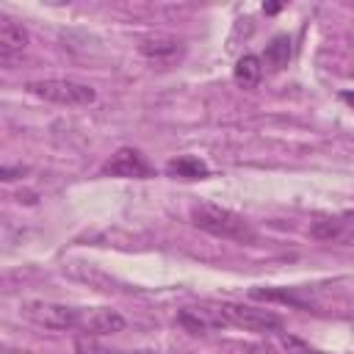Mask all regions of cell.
I'll list each match as a JSON object with an SVG mask.
<instances>
[{"label":"cell","mask_w":354,"mask_h":354,"mask_svg":"<svg viewBox=\"0 0 354 354\" xmlns=\"http://www.w3.org/2000/svg\"><path fill=\"white\" fill-rule=\"evenodd\" d=\"M191 224L213 238H224V241H235V243H254L257 232L254 227L238 216L235 210L216 205V202H196L191 205Z\"/></svg>","instance_id":"6da1fadb"},{"label":"cell","mask_w":354,"mask_h":354,"mask_svg":"<svg viewBox=\"0 0 354 354\" xmlns=\"http://www.w3.org/2000/svg\"><path fill=\"white\" fill-rule=\"evenodd\" d=\"M28 94L53 102V105H64V108H83L91 105L97 100V91L88 83L80 80H69V77H44V80H30L25 86Z\"/></svg>","instance_id":"7a4b0ae2"},{"label":"cell","mask_w":354,"mask_h":354,"mask_svg":"<svg viewBox=\"0 0 354 354\" xmlns=\"http://www.w3.org/2000/svg\"><path fill=\"white\" fill-rule=\"evenodd\" d=\"M22 315L28 321H33L36 326L55 329V332L80 329V324H83V310L69 307V304H61V301H44V299L25 301L22 304Z\"/></svg>","instance_id":"3957f363"},{"label":"cell","mask_w":354,"mask_h":354,"mask_svg":"<svg viewBox=\"0 0 354 354\" xmlns=\"http://www.w3.org/2000/svg\"><path fill=\"white\" fill-rule=\"evenodd\" d=\"M218 304H221V313H224L230 326L257 332V335L282 329V315H277L271 310H263V307H254V304H241V301H218Z\"/></svg>","instance_id":"277c9868"},{"label":"cell","mask_w":354,"mask_h":354,"mask_svg":"<svg viewBox=\"0 0 354 354\" xmlns=\"http://www.w3.org/2000/svg\"><path fill=\"white\" fill-rule=\"evenodd\" d=\"M102 174L108 177H133V180H147L155 177V166L141 149L133 147H119L102 166Z\"/></svg>","instance_id":"5b68a950"},{"label":"cell","mask_w":354,"mask_h":354,"mask_svg":"<svg viewBox=\"0 0 354 354\" xmlns=\"http://www.w3.org/2000/svg\"><path fill=\"white\" fill-rule=\"evenodd\" d=\"M177 324L191 335H205V332L230 326L218 301H207V304H196V307H180L177 310Z\"/></svg>","instance_id":"8992f818"},{"label":"cell","mask_w":354,"mask_h":354,"mask_svg":"<svg viewBox=\"0 0 354 354\" xmlns=\"http://www.w3.org/2000/svg\"><path fill=\"white\" fill-rule=\"evenodd\" d=\"M124 329V315L113 307H88L83 310V324H80V335H91V337H102V335H116Z\"/></svg>","instance_id":"52a82bcc"},{"label":"cell","mask_w":354,"mask_h":354,"mask_svg":"<svg viewBox=\"0 0 354 354\" xmlns=\"http://www.w3.org/2000/svg\"><path fill=\"white\" fill-rule=\"evenodd\" d=\"M28 41H30V36H28L25 25L11 19L8 14H0V64L8 66L14 58H19L25 53Z\"/></svg>","instance_id":"ba28073f"},{"label":"cell","mask_w":354,"mask_h":354,"mask_svg":"<svg viewBox=\"0 0 354 354\" xmlns=\"http://www.w3.org/2000/svg\"><path fill=\"white\" fill-rule=\"evenodd\" d=\"M180 50H183V41L174 36H147L138 41V53L158 64H169L171 58L180 55Z\"/></svg>","instance_id":"9c48e42d"},{"label":"cell","mask_w":354,"mask_h":354,"mask_svg":"<svg viewBox=\"0 0 354 354\" xmlns=\"http://www.w3.org/2000/svg\"><path fill=\"white\" fill-rule=\"evenodd\" d=\"M166 174L183 177V180H205L210 177V166L196 155H177L166 163Z\"/></svg>","instance_id":"30bf717a"},{"label":"cell","mask_w":354,"mask_h":354,"mask_svg":"<svg viewBox=\"0 0 354 354\" xmlns=\"http://www.w3.org/2000/svg\"><path fill=\"white\" fill-rule=\"evenodd\" d=\"M290 58H293V41H290V36L288 33L271 36L268 44H266V50H263V61L268 64V69L279 72V69H285L290 64Z\"/></svg>","instance_id":"8fae6325"},{"label":"cell","mask_w":354,"mask_h":354,"mask_svg":"<svg viewBox=\"0 0 354 354\" xmlns=\"http://www.w3.org/2000/svg\"><path fill=\"white\" fill-rule=\"evenodd\" d=\"M260 77H263V58L246 53V55H241V58L235 61V66H232V80H235L241 88H254V86L260 83Z\"/></svg>","instance_id":"7c38bea8"},{"label":"cell","mask_w":354,"mask_h":354,"mask_svg":"<svg viewBox=\"0 0 354 354\" xmlns=\"http://www.w3.org/2000/svg\"><path fill=\"white\" fill-rule=\"evenodd\" d=\"M249 296L263 299V301H282V304H290V307L310 310V299H304L299 293V288H252Z\"/></svg>","instance_id":"4fadbf2b"},{"label":"cell","mask_w":354,"mask_h":354,"mask_svg":"<svg viewBox=\"0 0 354 354\" xmlns=\"http://www.w3.org/2000/svg\"><path fill=\"white\" fill-rule=\"evenodd\" d=\"M340 232H343V221H337V218H315L310 224V235L315 241H335V238H340Z\"/></svg>","instance_id":"5bb4252c"},{"label":"cell","mask_w":354,"mask_h":354,"mask_svg":"<svg viewBox=\"0 0 354 354\" xmlns=\"http://www.w3.org/2000/svg\"><path fill=\"white\" fill-rule=\"evenodd\" d=\"M279 343H282V348H288V354H324L321 348L310 346L299 335H279Z\"/></svg>","instance_id":"9a60e30c"},{"label":"cell","mask_w":354,"mask_h":354,"mask_svg":"<svg viewBox=\"0 0 354 354\" xmlns=\"http://www.w3.org/2000/svg\"><path fill=\"white\" fill-rule=\"evenodd\" d=\"M3 180L6 183H11V180H17V177H22V174H28V166H3Z\"/></svg>","instance_id":"2e32d148"},{"label":"cell","mask_w":354,"mask_h":354,"mask_svg":"<svg viewBox=\"0 0 354 354\" xmlns=\"http://www.w3.org/2000/svg\"><path fill=\"white\" fill-rule=\"evenodd\" d=\"M340 100H343L346 105H351V108H354V91H340Z\"/></svg>","instance_id":"e0dca14e"},{"label":"cell","mask_w":354,"mask_h":354,"mask_svg":"<svg viewBox=\"0 0 354 354\" xmlns=\"http://www.w3.org/2000/svg\"><path fill=\"white\" fill-rule=\"evenodd\" d=\"M263 11H266V14H277V11H279V6H263Z\"/></svg>","instance_id":"ac0fdd59"}]
</instances>
